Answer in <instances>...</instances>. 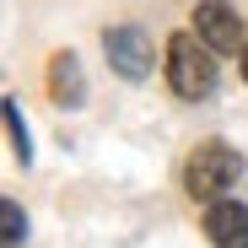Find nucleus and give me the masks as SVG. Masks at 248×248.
Segmentation results:
<instances>
[{
    "instance_id": "1",
    "label": "nucleus",
    "mask_w": 248,
    "mask_h": 248,
    "mask_svg": "<svg viewBox=\"0 0 248 248\" xmlns=\"http://www.w3.org/2000/svg\"><path fill=\"white\" fill-rule=\"evenodd\" d=\"M168 81L178 97H211L216 87V60H211V44L200 32H173L168 38Z\"/></svg>"
},
{
    "instance_id": "2",
    "label": "nucleus",
    "mask_w": 248,
    "mask_h": 248,
    "mask_svg": "<svg viewBox=\"0 0 248 248\" xmlns=\"http://www.w3.org/2000/svg\"><path fill=\"white\" fill-rule=\"evenodd\" d=\"M237 178H243V156L232 146H221V140H205L184 168V184H189L194 200H221Z\"/></svg>"
},
{
    "instance_id": "3",
    "label": "nucleus",
    "mask_w": 248,
    "mask_h": 248,
    "mask_svg": "<svg viewBox=\"0 0 248 248\" xmlns=\"http://www.w3.org/2000/svg\"><path fill=\"white\" fill-rule=\"evenodd\" d=\"M194 32H200L216 54L243 49V16L227 6V0H200V6H194Z\"/></svg>"
},
{
    "instance_id": "4",
    "label": "nucleus",
    "mask_w": 248,
    "mask_h": 248,
    "mask_svg": "<svg viewBox=\"0 0 248 248\" xmlns=\"http://www.w3.org/2000/svg\"><path fill=\"white\" fill-rule=\"evenodd\" d=\"M103 44H108V65L119 70V76H130V81H140L146 70H151V38L140 32V27H108V38H103Z\"/></svg>"
},
{
    "instance_id": "5",
    "label": "nucleus",
    "mask_w": 248,
    "mask_h": 248,
    "mask_svg": "<svg viewBox=\"0 0 248 248\" xmlns=\"http://www.w3.org/2000/svg\"><path fill=\"white\" fill-rule=\"evenodd\" d=\"M205 237H211L216 248H248V205L211 200V211H205Z\"/></svg>"
},
{
    "instance_id": "6",
    "label": "nucleus",
    "mask_w": 248,
    "mask_h": 248,
    "mask_svg": "<svg viewBox=\"0 0 248 248\" xmlns=\"http://www.w3.org/2000/svg\"><path fill=\"white\" fill-rule=\"evenodd\" d=\"M49 97L60 108H76L81 103V65H76V54H54L49 60Z\"/></svg>"
},
{
    "instance_id": "7",
    "label": "nucleus",
    "mask_w": 248,
    "mask_h": 248,
    "mask_svg": "<svg viewBox=\"0 0 248 248\" xmlns=\"http://www.w3.org/2000/svg\"><path fill=\"white\" fill-rule=\"evenodd\" d=\"M6 124H11V146H16V162H32V146H27V130H22V108L6 97Z\"/></svg>"
},
{
    "instance_id": "8",
    "label": "nucleus",
    "mask_w": 248,
    "mask_h": 248,
    "mask_svg": "<svg viewBox=\"0 0 248 248\" xmlns=\"http://www.w3.org/2000/svg\"><path fill=\"white\" fill-rule=\"evenodd\" d=\"M6 248H22V237H27V216H22V205L16 200H6Z\"/></svg>"
},
{
    "instance_id": "9",
    "label": "nucleus",
    "mask_w": 248,
    "mask_h": 248,
    "mask_svg": "<svg viewBox=\"0 0 248 248\" xmlns=\"http://www.w3.org/2000/svg\"><path fill=\"white\" fill-rule=\"evenodd\" d=\"M243 76H248V49H243Z\"/></svg>"
}]
</instances>
